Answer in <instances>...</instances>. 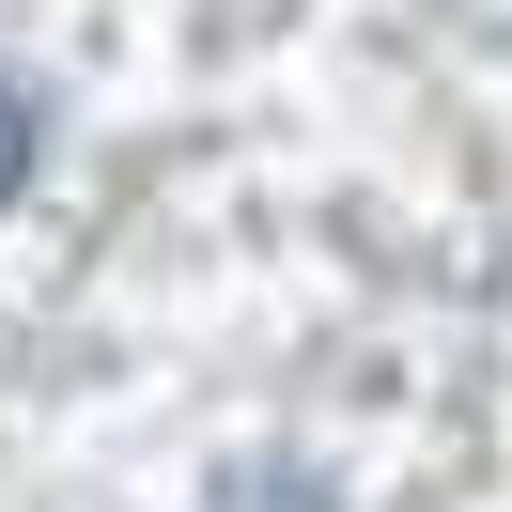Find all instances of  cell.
I'll use <instances>...</instances> for the list:
<instances>
[{"label":"cell","mask_w":512,"mask_h":512,"mask_svg":"<svg viewBox=\"0 0 512 512\" xmlns=\"http://www.w3.org/2000/svg\"><path fill=\"white\" fill-rule=\"evenodd\" d=\"M32 187V94H16V78H0V202Z\"/></svg>","instance_id":"obj_1"}]
</instances>
